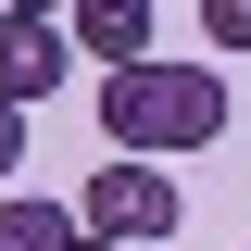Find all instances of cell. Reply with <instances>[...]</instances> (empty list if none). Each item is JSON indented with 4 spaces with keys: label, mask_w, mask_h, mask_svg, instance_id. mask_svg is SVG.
Segmentation results:
<instances>
[{
    "label": "cell",
    "mask_w": 251,
    "mask_h": 251,
    "mask_svg": "<svg viewBox=\"0 0 251 251\" xmlns=\"http://www.w3.org/2000/svg\"><path fill=\"white\" fill-rule=\"evenodd\" d=\"M100 138L113 151H214L226 138V75L214 63H100Z\"/></svg>",
    "instance_id": "cell-1"
},
{
    "label": "cell",
    "mask_w": 251,
    "mask_h": 251,
    "mask_svg": "<svg viewBox=\"0 0 251 251\" xmlns=\"http://www.w3.org/2000/svg\"><path fill=\"white\" fill-rule=\"evenodd\" d=\"M75 214H88L100 239H138V251H151V239H176V214H188V201H176V176H163L151 151H113L88 188H75Z\"/></svg>",
    "instance_id": "cell-2"
},
{
    "label": "cell",
    "mask_w": 251,
    "mask_h": 251,
    "mask_svg": "<svg viewBox=\"0 0 251 251\" xmlns=\"http://www.w3.org/2000/svg\"><path fill=\"white\" fill-rule=\"evenodd\" d=\"M75 63H88V50H75L63 13H13V0H0V88H13V100H50Z\"/></svg>",
    "instance_id": "cell-3"
},
{
    "label": "cell",
    "mask_w": 251,
    "mask_h": 251,
    "mask_svg": "<svg viewBox=\"0 0 251 251\" xmlns=\"http://www.w3.org/2000/svg\"><path fill=\"white\" fill-rule=\"evenodd\" d=\"M63 25H75L88 63H138V50H151V0H75Z\"/></svg>",
    "instance_id": "cell-4"
},
{
    "label": "cell",
    "mask_w": 251,
    "mask_h": 251,
    "mask_svg": "<svg viewBox=\"0 0 251 251\" xmlns=\"http://www.w3.org/2000/svg\"><path fill=\"white\" fill-rule=\"evenodd\" d=\"M75 239H88L75 201H0V251H75Z\"/></svg>",
    "instance_id": "cell-5"
},
{
    "label": "cell",
    "mask_w": 251,
    "mask_h": 251,
    "mask_svg": "<svg viewBox=\"0 0 251 251\" xmlns=\"http://www.w3.org/2000/svg\"><path fill=\"white\" fill-rule=\"evenodd\" d=\"M201 38L214 50H251V0H201Z\"/></svg>",
    "instance_id": "cell-6"
},
{
    "label": "cell",
    "mask_w": 251,
    "mask_h": 251,
    "mask_svg": "<svg viewBox=\"0 0 251 251\" xmlns=\"http://www.w3.org/2000/svg\"><path fill=\"white\" fill-rule=\"evenodd\" d=\"M25 113H38V100H13V88H0V176L25 163Z\"/></svg>",
    "instance_id": "cell-7"
},
{
    "label": "cell",
    "mask_w": 251,
    "mask_h": 251,
    "mask_svg": "<svg viewBox=\"0 0 251 251\" xmlns=\"http://www.w3.org/2000/svg\"><path fill=\"white\" fill-rule=\"evenodd\" d=\"M75 251H138V239H100V226H88V239H75Z\"/></svg>",
    "instance_id": "cell-8"
},
{
    "label": "cell",
    "mask_w": 251,
    "mask_h": 251,
    "mask_svg": "<svg viewBox=\"0 0 251 251\" xmlns=\"http://www.w3.org/2000/svg\"><path fill=\"white\" fill-rule=\"evenodd\" d=\"M13 13H75V0H13Z\"/></svg>",
    "instance_id": "cell-9"
}]
</instances>
